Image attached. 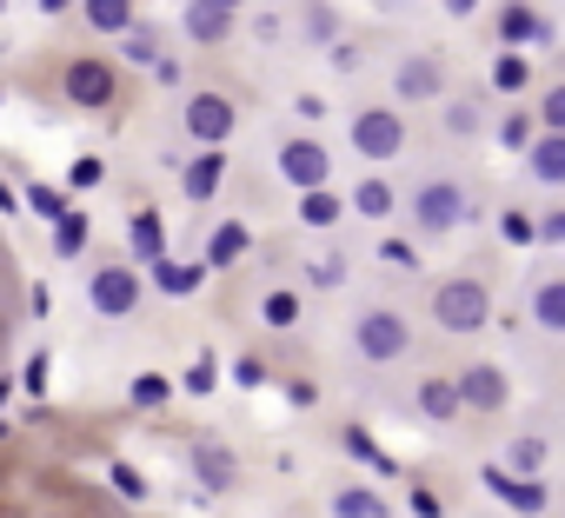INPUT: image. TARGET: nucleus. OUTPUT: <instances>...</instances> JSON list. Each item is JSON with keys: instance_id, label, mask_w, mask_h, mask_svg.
Here are the masks:
<instances>
[{"instance_id": "15", "label": "nucleus", "mask_w": 565, "mask_h": 518, "mask_svg": "<svg viewBox=\"0 0 565 518\" xmlns=\"http://www.w3.org/2000/svg\"><path fill=\"white\" fill-rule=\"evenodd\" d=\"M193 472H200L206 492H226V485H233V452L213 445V439H200V445H193Z\"/></svg>"}, {"instance_id": "9", "label": "nucleus", "mask_w": 565, "mask_h": 518, "mask_svg": "<svg viewBox=\"0 0 565 518\" xmlns=\"http://www.w3.org/2000/svg\"><path fill=\"white\" fill-rule=\"evenodd\" d=\"M452 386H459V406H472V412H499L505 406V373L499 366H472Z\"/></svg>"}, {"instance_id": "13", "label": "nucleus", "mask_w": 565, "mask_h": 518, "mask_svg": "<svg viewBox=\"0 0 565 518\" xmlns=\"http://www.w3.org/2000/svg\"><path fill=\"white\" fill-rule=\"evenodd\" d=\"M499 34H505V54H519V47H532V41H545V21L525 8V0H512V8L499 14Z\"/></svg>"}, {"instance_id": "48", "label": "nucleus", "mask_w": 565, "mask_h": 518, "mask_svg": "<svg viewBox=\"0 0 565 518\" xmlns=\"http://www.w3.org/2000/svg\"><path fill=\"white\" fill-rule=\"evenodd\" d=\"M479 8V0H446V14H472Z\"/></svg>"}, {"instance_id": "31", "label": "nucleus", "mask_w": 565, "mask_h": 518, "mask_svg": "<svg viewBox=\"0 0 565 518\" xmlns=\"http://www.w3.org/2000/svg\"><path fill=\"white\" fill-rule=\"evenodd\" d=\"M539 465H545V439H519L512 445V478H532Z\"/></svg>"}, {"instance_id": "40", "label": "nucleus", "mask_w": 565, "mask_h": 518, "mask_svg": "<svg viewBox=\"0 0 565 518\" xmlns=\"http://www.w3.org/2000/svg\"><path fill=\"white\" fill-rule=\"evenodd\" d=\"M186 392H213V359H206V353L193 359V373H186Z\"/></svg>"}, {"instance_id": "4", "label": "nucleus", "mask_w": 565, "mask_h": 518, "mask_svg": "<svg viewBox=\"0 0 565 518\" xmlns=\"http://www.w3.org/2000/svg\"><path fill=\"white\" fill-rule=\"evenodd\" d=\"M413 219H419L426 233H452V226L466 219V193H459L452 180H426V186L413 193Z\"/></svg>"}, {"instance_id": "16", "label": "nucleus", "mask_w": 565, "mask_h": 518, "mask_svg": "<svg viewBox=\"0 0 565 518\" xmlns=\"http://www.w3.org/2000/svg\"><path fill=\"white\" fill-rule=\"evenodd\" d=\"M532 320L545 333H565V280H539L532 287Z\"/></svg>"}, {"instance_id": "19", "label": "nucleus", "mask_w": 565, "mask_h": 518, "mask_svg": "<svg viewBox=\"0 0 565 518\" xmlns=\"http://www.w3.org/2000/svg\"><path fill=\"white\" fill-rule=\"evenodd\" d=\"M87 28L94 34H127L134 28V0H87Z\"/></svg>"}, {"instance_id": "41", "label": "nucleus", "mask_w": 565, "mask_h": 518, "mask_svg": "<svg viewBox=\"0 0 565 518\" xmlns=\"http://www.w3.org/2000/svg\"><path fill=\"white\" fill-rule=\"evenodd\" d=\"M539 239H552V246H565V206H558V213H545V219H539Z\"/></svg>"}, {"instance_id": "35", "label": "nucleus", "mask_w": 565, "mask_h": 518, "mask_svg": "<svg viewBox=\"0 0 565 518\" xmlns=\"http://www.w3.org/2000/svg\"><path fill=\"white\" fill-rule=\"evenodd\" d=\"M307 280H313V287H340V280H347V259H313Z\"/></svg>"}, {"instance_id": "49", "label": "nucleus", "mask_w": 565, "mask_h": 518, "mask_svg": "<svg viewBox=\"0 0 565 518\" xmlns=\"http://www.w3.org/2000/svg\"><path fill=\"white\" fill-rule=\"evenodd\" d=\"M0 213H14V193H8V180H0Z\"/></svg>"}, {"instance_id": "45", "label": "nucleus", "mask_w": 565, "mask_h": 518, "mask_svg": "<svg viewBox=\"0 0 565 518\" xmlns=\"http://www.w3.org/2000/svg\"><path fill=\"white\" fill-rule=\"evenodd\" d=\"M28 392H47V359H28Z\"/></svg>"}, {"instance_id": "47", "label": "nucleus", "mask_w": 565, "mask_h": 518, "mask_svg": "<svg viewBox=\"0 0 565 518\" xmlns=\"http://www.w3.org/2000/svg\"><path fill=\"white\" fill-rule=\"evenodd\" d=\"M74 8V0H41V14H67Z\"/></svg>"}, {"instance_id": "23", "label": "nucleus", "mask_w": 565, "mask_h": 518, "mask_svg": "<svg viewBox=\"0 0 565 518\" xmlns=\"http://www.w3.org/2000/svg\"><path fill=\"white\" fill-rule=\"evenodd\" d=\"M134 252H140V259H167V226H160V213H134Z\"/></svg>"}, {"instance_id": "50", "label": "nucleus", "mask_w": 565, "mask_h": 518, "mask_svg": "<svg viewBox=\"0 0 565 518\" xmlns=\"http://www.w3.org/2000/svg\"><path fill=\"white\" fill-rule=\"evenodd\" d=\"M220 8H226V14H233V8H239V0H220Z\"/></svg>"}, {"instance_id": "8", "label": "nucleus", "mask_w": 565, "mask_h": 518, "mask_svg": "<svg viewBox=\"0 0 565 518\" xmlns=\"http://www.w3.org/2000/svg\"><path fill=\"white\" fill-rule=\"evenodd\" d=\"M186 133L206 140V147H226V133H233V100H226V94H193V100H186Z\"/></svg>"}, {"instance_id": "5", "label": "nucleus", "mask_w": 565, "mask_h": 518, "mask_svg": "<svg viewBox=\"0 0 565 518\" xmlns=\"http://www.w3.org/2000/svg\"><path fill=\"white\" fill-rule=\"evenodd\" d=\"M279 173H287L300 193H320L333 180V153L320 140H287V147H279Z\"/></svg>"}, {"instance_id": "18", "label": "nucleus", "mask_w": 565, "mask_h": 518, "mask_svg": "<svg viewBox=\"0 0 565 518\" xmlns=\"http://www.w3.org/2000/svg\"><path fill=\"white\" fill-rule=\"evenodd\" d=\"M433 94H439V61H426V54L406 61L399 67V100H433Z\"/></svg>"}, {"instance_id": "17", "label": "nucleus", "mask_w": 565, "mask_h": 518, "mask_svg": "<svg viewBox=\"0 0 565 518\" xmlns=\"http://www.w3.org/2000/svg\"><path fill=\"white\" fill-rule=\"evenodd\" d=\"M200 280H206V267H180V259H153V287H160V293H173V300L200 293Z\"/></svg>"}, {"instance_id": "6", "label": "nucleus", "mask_w": 565, "mask_h": 518, "mask_svg": "<svg viewBox=\"0 0 565 518\" xmlns=\"http://www.w3.org/2000/svg\"><path fill=\"white\" fill-rule=\"evenodd\" d=\"M87 300H94V313H107V320H127V313L140 306V280H134L127 267H100V273L87 280Z\"/></svg>"}, {"instance_id": "3", "label": "nucleus", "mask_w": 565, "mask_h": 518, "mask_svg": "<svg viewBox=\"0 0 565 518\" xmlns=\"http://www.w3.org/2000/svg\"><path fill=\"white\" fill-rule=\"evenodd\" d=\"M353 147H360L366 160H393V153L406 147V120H399L393 107H366V114L353 120Z\"/></svg>"}, {"instance_id": "24", "label": "nucleus", "mask_w": 565, "mask_h": 518, "mask_svg": "<svg viewBox=\"0 0 565 518\" xmlns=\"http://www.w3.org/2000/svg\"><path fill=\"white\" fill-rule=\"evenodd\" d=\"M525 80H532V61H525V54H499V61H492V87H499V94H519Z\"/></svg>"}, {"instance_id": "33", "label": "nucleus", "mask_w": 565, "mask_h": 518, "mask_svg": "<svg viewBox=\"0 0 565 518\" xmlns=\"http://www.w3.org/2000/svg\"><path fill=\"white\" fill-rule=\"evenodd\" d=\"M499 140L525 153V147H532V114H505V120H499Z\"/></svg>"}, {"instance_id": "2", "label": "nucleus", "mask_w": 565, "mask_h": 518, "mask_svg": "<svg viewBox=\"0 0 565 518\" xmlns=\"http://www.w3.org/2000/svg\"><path fill=\"white\" fill-rule=\"evenodd\" d=\"M61 94H67L74 107H114V94H120V67H114V61L81 54V61H67V67H61Z\"/></svg>"}, {"instance_id": "7", "label": "nucleus", "mask_w": 565, "mask_h": 518, "mask_svg": "<svg viewBox=\"0 0 565 518\" xmlns=\"http://www.w3.org/2000/svg\"><path fill=\"white\" fill-rule=\"evenodd\" d=\"M406 346H413V333H406V320H399V313H366V320H360V353H366L373 366L399 359Z\"/></svg>"}, {"instance_id": "30", "label": "nucleus", "mask_w": 565, "mask_h": 518, "mask_svg": "<svg viewBox=\"0 0 565 518\" xmlns=\"http://www.w3.org/2000/svg\"><path fill=\"white\" fill-rule=\"evenodd\" d=\"M499 233H505V239H512V246H532V239H539V219H532V213H519V206H512V213H499Z\"/></svg>"}, {"instance_id": "36", "label": "nucleus", "mask_w": 565, "mask_h": 518, "mask_svg": "<svg viewBox=\"0 0 565 518\" xmlns=\"http://www.w3.org/2000/svg\"><path fill=\"white\" fill-rule=\"evenodd\" d=\"M28 206H34V213H41V219H61V213H67V206H61V193H54V186H34V193H28Z\"/></svg>"}, {"instance_id": "44", "label": "nucleus", "mask_w": 565, "mask_h": 518, "mask_svg": "<svg viewBox=\"0 0 565 518\" xmlns=\"http://www.w3.org/2000/svg\"><path fill=\"white\" fill-rule=\"evenodd\" d=\"M233 379H239V386H259L266 373H259V359H239V366H233Z\"/></svg>"}, {"instance_id": "34", "label": "nucleus", "mask_w": 565, "mask_h": 518, "mask_svg": "<svg viewBox=\"0 0 565 518\" xmlns=\"http://www.w3.org/2000/svg\"><path fill=\"white\" fill-rule=\"evenodd\" d=\"M539 120H545V133H565V87H552L539 100Z\"/></svg>"}, {"instance_id": "21", "label": "nucleus", "mask_w": 565, "mask_h": 518, "mask_svg": "<svg viewBox=\"0 0 565 518\" xmlns=\"http://www.w3.org/2000/svg\"><path fill=\"white\" fill-rule=\"evenodd\" d=\"M419 412L426 419H452L459 412V386L452 379H419Z\"/></svg>"}, {"instance_id": "39", "label": "nucleus", "mask_w": 565, "mask_h": 518, "mask_svg": "<svg viewBox=\"0 0 565 518\" xmlns=\"http://www.w3.org/2000/svg\"><path fill=\"white\" fill-rule=\"evenodd\" d=\"M100 173H107V166H100V160H94V153H87V160H74V166H67V180H74V186H100Z\"/></svg>"}, {"instance_id": "28", "label": "nucleus", "mask_w": 565, "mask_h": 518, "mask_svg": "<svg viewBox=\"0 0 565 518\" xmlns=\"http://www.w3.org/2000/svg\"><path fill=\"white\" fill-rule=\"evenodd\" d=\"M347 452H353V458H360V465H373V472H380V478H386V472H393V458H386V452H380V445H373V432H366V425H347Z\"/></svg>"}, {"instance_id": "20", "label": "nucleus", "mask_w": 565, "mask_h": 518, "mask_svg": "<svg viewBox=\"0 0 565 518\" xmlns=\"http://www.w3.org/2000/svg\"><path fill=\"white\" fill-rule=\"evenodd\" d=\"M333 518H386V498L366 485H347V492H333Z\"/></svg>"}, {"instance_id": "22", "label": "nucleus", "mask_w": 565, "mask_h": 518, "mask_svg": "<svg viewBox=\"0 0 565 518\" xmlns=\"http://www.w3.org/2000/svg\"><path fill=\"white\" fill-rule=\"evenodd\" d=\"M246 252V226H213V239H206V267H233V259Z\"/></svg>"}, {"instance_id": "12", "label": "nucleus", "mask_w": 565, "mask_h": 518, "mask_svg": "<svg viewBox=\"0 0 565 518\" xmlns=\"http://www.w3.org/2000/svg\"><path fill=\"white\" fill-rule=\"evenodd\" d=\"M186 34H193L200 47H213V41L233 34V14L220 8V0H193V8H186Z\"/></svg>"}, {"instance_id": "46", "label": "nucleus", "mask_w": 565, "mask_h": 518, "mask_svg": "<svg viewBox=\"0 0 565 518\" xmlns=\"http://www.w3.org/2000/svg\"><path fill=\"white\" fill-rule=\"evenodd\" d=\"M413 511H419V518H439V511H446V505H439V498H433V492H413Z\"/></svg>"}, {"instance_id": "43", "label": "nucleus", "mask_w": 565, "mask_h": 518, "mask_svg": "<svg viewBox=\"0 0 565 518\" xmlns=\"http://www.w3.org/2000/svg\"><path fill=\"white\" fill-rule=\"evenodd\" d=\"M153 80H160V87H173V80H180V61H167V54H160V61H153Z\"/></svg>"}, {"instance_id": "37", "label": "nucleus", "mask_w": 565, "mask_h": 518, "mask_svg": "<svg viewBox=\"0 0 565 518\" xmlns=\"http://www.w3.org/2000/svg\"><path fill=\"white\" fill-rule=\"evenodd\" d=\"M114 492H120V498H147V478H140L134 465H114Z\"/></svg>"}, {"instance_id": "26", "label": "nucleus", "mask_w": 565, "mask_h": 518, "mask_svg": "<svg viewBox=\"0 0 565 518\" xmlns=\"http://www.w3.org/2000/svg\"><path fill=\"white\" fill-rule=\"evenodd\" d=\"M81 246H87V219H81V213H61V219H54V252H61V259H81Z\"/></svg>"}, {"instance_id": "27", "label": "nucleus", "mask_w": 565, "mask_h": 518, "mask_svg": "<svg viewBox=\"0 0 565 518\" xmlns=\"http://www.w3.org/2000/svg\"><path fill=\"white\" fill-rule=\"evenodd\" d=\"M167 392H173V379H167V373H140V379L127 386V399H134L140 412H153V406H167Z\"/></svg>"}, {"instance_id": "14", "label": "nucleus", "mask_w": 565, "mask_h": 518, "mask_svg": "<svg viewBox=\"0 0 565 518\" xmlns=\"http://www.w3.org/2000/svg\"><path fill=\"white\" fill-rule=\"evenodd\" d=\"M220 180H226V153H220V147H206V153L186 166V180H180V186H186V199H213V193H220Z\"/></svg>"}, {"instance_id": "10", "label": "nucleus", "mask_w": 565, "mask_h": 518, "mask_svg": "<svg viewBox=\"0 0 565 518\" xmlns=\"http://www.w3.org/2000/svg\"><path fill=\"white\" fill-rule=\"evenodd\" d=\"M486 492H499L512 511H532V518L545 511V485H539V478H512L505 465H486Z\"/></svg>"}, {"instance_id": "32", "label": "nucleus", "mask_w": 565, "mask_h": 518, "mask_svg": "<svg viewBox=\"0 0 565 518\" xmlns=\"http://www.w3.org/2000/svg\"><path fill=\"white\" fill-rule=\"evenodd\" d=\"M259 313H266V326H294V320H300V300H294V293H266Z\"/></svg>"}, {"instance_id": "42", "label": "nucleus", "mask_w": 565, "mask_h": 518, "mask_svg": "<svg viewBox=\"0 0 565 518\" xmlns=\"http://www.w3.org/2000/svg\"><path fill=\"white\" fill-rule=\"evenodd\" d=\"M127 54H134V61H147V67H153V61H160V54H153V41H147V34H134V41H127Z\"/></svg>"}, {"instance_id": "38", "label": "nucleus", "mask_w": 565, "mask_h": 518, "mask_svg": "<svg viewBox=\"0 0 565 518\" xmlns=\"http://www.w3.org/2000/svg\"><path fill=\"white\" fill-rule=\"evenodd\" d=\"M446 127H452V133H479V107H472V100H459V107L446 114Z\"/></svg>"}, {"instance_id": "11", "label": "nucleus", "mask_w": 565, "mask_h": 518, "mask_svg": "<svg viewBox=\"0 0 565 518\" xmlns=\"http://www.w3.org/2000/svg\"><path fill=\"white\" fill-rule=\"evenodd\" d=\"M525 160H532V173H539L545 186H565V133H532Z\"/></svg>"}, {"instance_id": "51", "label": "nucleus", "mask_w": 565, "mask_h": 518, "mask_svg": "<svg viewBox=\"0 0 565 518\" xmlns=\"http://www.w3.org/2000/svg\"><path fill=\"white\" fill-rule=\"evenodd\" d=\"M0 439H8V432H0Z\"/></svg>"}, {"instance_id": "29", "label": "nucleus", "mask_w": 565, "mask_h": 518, "mask_svg": "<svg viewBox=\"0 0 565 518\" xmlns=\"http://www.w3.org/2000/svg\"><path fill=\"white\" fill-rule=\"evenodd\" d=\"M300 219H307V226H333V219H340V199H333V186L307 193V199H300Z\"/></svg>"}, {"instance_id": "25", "label": "nucleus", "mask_w": 565, "mask_h": 518, "mask_svg": "<svg viewBox=\"0 0 565 518\" xmlns=\"http://www.w3.org/2000/svg\"><path fill=\"white\" fill-rule=\"evenodd\" d=\"M353 206H360L366 219H386V213H393V186H386V180H360V186H353Z\"/></svg>"}, {"instance_id": "1", "label": "nucleus", "mask_w": 565, "mask_h": 518, "mask_svg": "<svg viewBox=\"0 0 565 518\" xmlns=\"http://www.w3.org/2000/svg\"><path fill=\"white\" fill-rule=\"evenodd\" d=\"M433 320H439L446 333H479V326L492 320V293H486V280H446V287L433 293Z\"/></svg>"}]
</instances>
